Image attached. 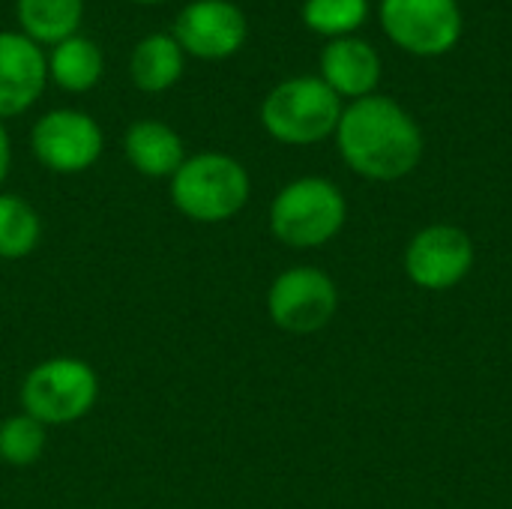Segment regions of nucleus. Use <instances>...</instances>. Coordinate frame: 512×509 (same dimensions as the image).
<instances>
[{
	"instance_id": "20e7f679",
	"label": "nucleus",
	"mask_w": 512,
	"mask_h": 509,
	"mask_svg": "<svg viewBox=\"0 0 512 509\" xmlns=\"http://www.w3.org/2000/svg\"><path fill=\"white\" fill-rule=\"evenodd\" d=\"M342 99L315 75H297L276 84L261 102V126L270 138L291 147H309L336 135Z\"/></svg>"
},
{
	"instance_id": "0eeeda50",
	"label": "nucleus",
	"mask_w": 512,
	"mask_h": 509,
	"mask_svg": "<svg viewBox=\"0 0 512 509\" xmlns=\"http://www.w3.org/2000/svg\"><path fill=\"white\" fill-rule=\"evenodd\" d=\"M36 162L54 174H81L93 168L105 150L102 126L78 108H54L30 129Z\"/></svg>"
},
{
	"instance_id": "423d86ee",
	"label": "nucleus",
	"mask_w": 512,
	"mask_h": 509,
	"mask_svg": "<svg viewBox=\"0 0 512 509\" xmlns=\"http://www.w3.org/2000/svg\"><path fill=\"white\" fill-rule=\"evenodd\" d=\"M339 309L336 282L318 267H288L267 291L270 321L294 336L324 330Z\"/></svg>"
},
{
	"instance_id": "4468645a",
	"label": "nucleus",
	"mask_w": 512,
	"mask_h": 509,
	"mask_svg": "<svg viewBox=\"0 0 512 509\" xmlns=\"http://www.w3.org/2000/svg\"><path fill=\"white\" fill-rule=\"evenodd\" d=\"M186 69V54L171 33H150L129 54V78L141 93L171 90Z\"/></svg>"
},
{
	"instance_id": "f3484780",
	"label": "nucleus",
	"mask_w": 512,
	"mask_h": 509,
	"mask_svg": "<svg viewBox=\"0 0 512 509\" xmlns=\"http://www.w3.org/2000/svg\"><path fill=\"white\" fill-rule=\"evenodd\" d=\"M42 240V219L24 198L0 192V258L18 261L36 252Z\"/></svg>"
},
{
	"instance_id": "6e6552de",
	"label": "nucleus",
	"mask_w": 512,
	"mask_h": 509,
	"mask_svg": "<svg viewBox=\"0 0 512 509\" xmlns=\"http://www.w3.org/2000/svg\"><path fill=\"white\" fill-rule=\"evenodd\" d=\"M381 24L399 48L420 57H438L462 36L456 0H381Z\"/></svg>"
},
{
	"instance_id": "1a4fd4ad",
	"label": "nucleus",
	"mask_w": 512,
	"mask_h": 509,
	"mask_svg": "<svg viewBox=\"0 0 512 509\" xmlns=\"http://www.w3.org/2000/svg\"><path fill=\"white\" fill-rule=\"evenodd\" d=\"M171 36L195 60H225L243 48L249 21L231 0H192L177 12Z\"/></svg>"
},
{
	"instance_id": "aec40b11",
	"label": "nucleus",
	"mask_w": 512,
	"mask_h": 509,
	"mask_svg": "<svg viewBox=\"0 0 512 509\" xmlns=\"http://www.w3.org/2000/svg\"><path fill=\"white\" fill-rule=\"evenodd\" d=\"M9 168H12V141H9L6 126L0 123V186H3L6 177H9Z\"/></svg>"
},
{
	"instance_id": "a211bd4d",
	"label": "nucleus",
	"mask_w": 512,
	"mask_h": 509,
	"mask_svg": "<svg viewBox=\"0 0 512 509\" xmlns=\"http://www.w3.org/2000/svg\"><path fill=\"white\" fill-rule=\"evenodd\" d=\"M48 447V426L30 414H12L0 423V462L9 468H33Z\"/></svg>"
},
{
	"instance_id": "6ab92c4d",
	"label": "nucleus",
	"mask_w": 512,
	"mask_h": 509,
	"mask_svg": "<svg viewBox=\"0 0 512 509\" xmlns=\"http://www.w3.org/2000/svg\"><path fill=\"white\" fill-rule=\"evenodd\" d=\"M369 15L366 0H306L303 3V24L321 36L339 39L351 36Z\"/></svg>"
},
{
	"instance_id": "7ed1b4c3",
	"label": "nucleus",
	"mask_w": 512,
	"mask_h": 509,
	"mask_svg": "<svg viewBox=\"0 0 512 509\" xmlns=\"http://www.w3.org/2000/svg\"><path fill=\"white\" fill-rule=\"evenodd\" d=\"M348 219L342 189L324 177H300L279 189L270 204V231L288 249H318L330 243Z\"/></svg>"
},
{
	"instance_id": "2eb2a0df",
	"label": "nucleus",
	"mask_w": 512,
	"mask_h": 509,
	"mask_svg": "<svg viewBox=\"0 0 512 509\" xmlns=\"http://www.w3.org/2000/svg\"><path fill=\"white\" fill-rule=\"evenodd\" d=\"M102 72H105V54L102 48L75 33L57 45H51V54H48V78L66 90V93H87L93 90L99 81H102Z\"/></svg>"
},
{
	"instance_id": "f8f14e48",
	"label": "nucleus",
	"mask_w": 512,
	"mask_h": 509,
	"mask_svg": "<svg viewBox=\"0 0 512 509\" xmlns=\"http://www.w3.org/2000/svg\"><path fill=\"white\" fill-rule=\"evenodd\" d=\"M321 81L342 99H366L381 81L378 51L354 36L330 39L321 51Z\"/></svg>"
},
{
	"instance_id": "dca6fc26",
	"label": "nucleus",
	"mask_w": 512,
	"mask_h": 509,
	"mask_svg": "<svg viewBox=\"0 0 512 509\" xmlns=\"http://www.w3.org/2000/svg\"><path fill=\"white\" fill-rule=\"evenodd\" d=\"M18 30L39 45H57L78 33L84 0H15Z\"/></svg>"
},
{
	"instance_id": "f03ea898",
	"label": "nucleus",
	"mask_w": 512,
	"mask_h": 509,
	"mask_svg": "<svg viewBox=\"0 0 512 509\" xmlns=\"http://www.w3.org/2000/svg\"><path fill=\"white\" fill-rule=\"evenodd\" d=\"M168 192L180 216L198 225H219L234 219L249 204L252 180L234 156L204 150L186 156V162L168 180Z\"/></svg>"
},
{
	"instance_id": "412c9836",
	"label": "nucleus",
	"mask_w": 512,
	"mask_h": 509,
	"mask_svg": "<svg viewBox=\"0 0 512 509\" xmlns=\"http://www.w3.org/2000/svg\"><path fill=\"white\" fill-rule=\"evenodd\" d=\"M129 3H141V6H156V3H165V0H129Z\"/></svg>"
},
{
	"instance_id": "f257e3e1",
	"label": "nucleus",
	"mask_w": 512,
	"mask_h": 509,
	"mask_svg": "<svg viewBox=\"0 0 512 509\" xmlns=\"http://www.w3.org/2000/svg\"><path fill=\"white\" fill-rule=\"evenodd\" d=\"M336 144L354 174L378 183L408 177L423 159V132L414 117L375 93L342 108Z\"/></svg>"
},
{
	"instance_id": "ddd939ff",
	"label": "nucleus",
	"mask_w": 512,
	"mask_h": 509,
	"mask_svg": "<svg viewBox=\"0 0 512 509\" xmlns=\"http://www.w3.org/2000/svg\"><path fill=\"white\" fill-rule=\"evenodd\" d=\"M123 153L129 165L150 180H171L186 162L183 138L162 120H135L123 135Z\"/></svg>"
},
{
	"instance_id": "9d476101",
	"label": "nucleus",
	"mask_w": 512,
	"mask_h": 509,
	"mask_svg": "<svg viewBox=\"0 0 512 509\" xmlns=\"http://www.w3.org/2000/svg\"><path fill=\"white\" fill-rule=\"evenodd\" d=\"M474 267V243L456 225H429L405 249V273L423 291H450Z\"/></svg>"
},
{
	"instance_id": "39448f33",
	"label": "nucleus",
	"mask_w": 512,
	"mask_h": 509,
	"mask_svg": "<svg viewBox=\"0 0 512 509\" xmlns=\"http://www.w3.org/2000/svg\"><path fill=\"white\" fill-rule=\"evenodd\" d=\"M99 399V375L81 357H48L36 363L18 390L21 411L42 426H69L84 420Z\"/></svg>"
},
{
	"instance_id": "9b49d317",
	"label": "nucleus",
	"mask_w": 512,
	"mask_h": 509,
	"mask_svg": "<svg viewBox=\"0 0 512 509\" xmlns=\"http://www.w3.org/2000/svg\"><path fill=\"white\" fill-rule=\"evenodd\" d=\"M48 84V54L21 30H0V123L30 111Z\"/></svg>"
}]
</instances>
